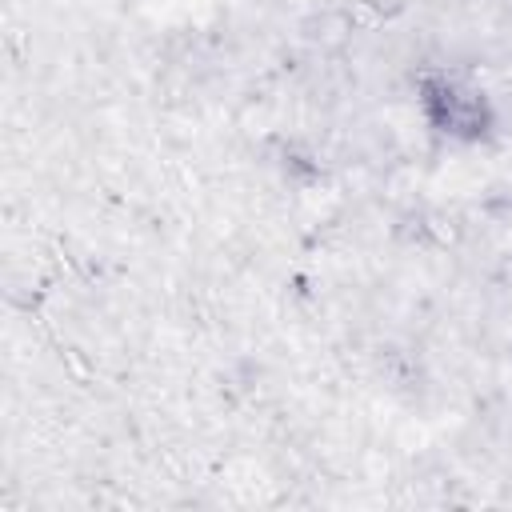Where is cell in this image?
<instances>
[{"label":"cell","mask_w":512,"mask_h":512,"mask_svg":"<svg viewBox=\"0 0 512 512\" xmlns=\"http://www.w3.org/2000/svg\"><path fill=\"white\" fill-rule=\"evenodd\" d=\"M420 100L432 128L448 132L452 140H480L496 124L492 96L464 72V68H428L420 76Z\"/></svg>","instance_id":"cell-1"}]
</instances>
